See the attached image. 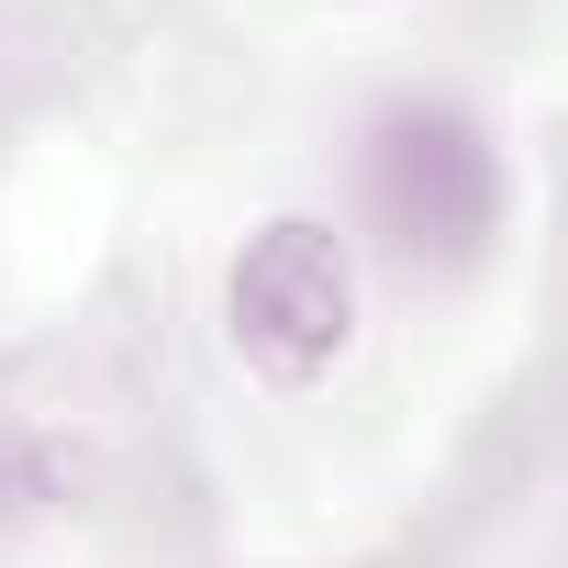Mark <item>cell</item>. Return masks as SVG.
Wrapping results in <instances>:
<instances>
[{"label": "cell", "instance_id": "cell-1", "mask_svg": "<svg viewBox=\"0 0 568 568\" xmlns=\"http://www.w3.org/2000/svg\"><path fill=\"white\" fill-rule=\"evenodd\" d=\"M368 212L413 267H468L501 234V145L457 101H402L368 123Z\"/></svg>", "mask_w": 568, "mask_h": 568}, {"label": "cell", "instance_id": "cell-2", "mask_svg": "<svg viewBox=\"0 0 568 568\" xmlns=\"http://www.w3.org/2000/svg\"><path fill=\"white\" fill-rule=\"evenodd\" d=\"M223 324H234V357L278 390H313L346 346H357V256L335 223L313 212H278L245 234L234 278H223Z\"/></svg>", "mask_w": 568, "mask_h": 568}, {"label": "cell", "instance_id": "cell-3", "mask_svg": "<svg viewBox=\"0 0 568 568\" xmlns=\"http://www.w3.org/2000/svg\"><path fill=\"white\" fill-rule=\"evenodd\" d=\"M34 501H45V468H34V446L12 424H0V513H34Z\"/></svg>", "mask_w": 568, "mask_h": 568}]
</instances>
